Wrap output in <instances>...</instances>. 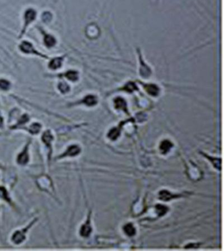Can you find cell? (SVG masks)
Instances as JSON below:
<instances>
[{
  "label": "cell",
  "instance_id": "6da1fadb",
  "mask_svg": "<svg viewBox=\"0 0 224 251\" xmlns=\"http://www.w3.org/2000/svg\"><path fill=\"white\" fill-rule=\"evenodd\" d=\"M92 231V228L90 224V220L88 219L87 222L82 225L81 229H80V235L83 237H87L90 235Z\"/></svg>",
  "mask_w": 224,
  "mask_h": 251
},
{
  "label": "cell",
  "instance_id": "7a4b0ae2",
  "mask_svg": "<svg viewBox=\"0 0 224 251\" xmlns=\"http://www.w3.org/2000/svg\"><path fill=\"white\" fill-rule=\"evenodd\" d=\"M173 147V144L170 140H164L160 143V150L162 154H166Z\"/></svg>",
  "mask_w": 224,
  "mask_h": 251
},
{
  "label": "cell",
  "instance_id": "3957f363",
  "mask_svg": "<svg viewBox=\"0 0 224 251\" xmlns=\"http://www.w3.org/2000/svg\"><path fill=\"white\" fill-rule=\"evenodd\" d=\"M146 91L149 94L153 97H157L160 92V89L155 84H147L145 86Z\"/></svg>",
  "mask_w": 224,
  "mask_h": 251
},
{
  "label": "cell",
  "instance_id": "277c9868",
  "mask_svg": "<svg viewBox=\"0 0 224 251\" xmlns=\"http://www.w3.org/2000/svg\"><path fill=\"white\" fill-rule=\"evenodd\" d=\"M179 195H173L167 190H162L159 193V198L162 201H170L173 198L178 197Z\"/></svg>",
  "mask_w": 224,
  "mask_h": 251
},
{
  "label": "cell",
  "instance_id": "5b68a950",
  "mask_svg": "<svg viewBox=\"0 0 224 251\" xmlns=\"http://www.w3.org/2000/svg\"><path fill=\"white\" fill-rule=\"evenodd\" d=\"M36 17V12L33 9H28L25 13V26L31 23Z\"/></svg>",
  "mask_w": 224,
  "mask_h": 251
},
{
  "label": "cell",
  "instance_id": "8992f818",
  "mask_svg": "<svg viewBox=\"0 0 224 251\" xmlns=\"http://www.w3.org/2000/svg\"><path fill=\"white\" fill-rule=\"evenodd\" d=\"M20 48H21V51L23 52H24V53H32V52H34L35 51L31 43L28 41L22 42V44L21 45Z\"/></svg>",
  "mask_w": 224,
  "mask_h": 251
},
{
  "label": "cell",
  "instance_id": "52a82bcc",
  "mask_svg": "<svg viewBox=\"0 0 224 251\" xmlns=\"http://www.w3.org/2000/svg\"><path fill=\"white\" fill-rule=\"evenodd\" d=\"M80 152V148L79 146L76 145H73L70 146L68 148L67 151L65 152L64 156L68 155V156H75L79 154Z\"/></svg>",
  "mask_w": 224,
  "mask_h": 251
},
{
  "label": "cell",
  "instance_id": "ba28073f",
  "mask_svg": "<svg viewBox=\"0 0 224 251\" xmlns=\"http://www.w3.org/2000/svg\"><path fill=\"white\" fill-rule=\"evenodd\" d=\"M123 229H124V232L126 233V235L130 236V237H133V236H134L135 235V233H136V230H135V228L133 226V225L132 224H131V223H129V224H127L126 225H124V227L123 228Z\"/></svg>",
  "mask_w": 224,
  "mask_h": 251
},
{
  "label": "cell",
  "instance_id": "9c48e42d",
  "mask_svg": "<svg viewBox=\"0 0 224 251\" xmlns=\"http://www.w3.org/2000/svg\"><path fill=\"white\" fill-rule=\"evenodd\" d=\"M84 103L88 106H92L97 104V99L96 97L94 96V95H87V97H85Z\"/></svg>",
  "mask_w": 224,
  "mask_h": 251
},
{
  "label": "cell",
  "instance_id": "30bf717a",
  "mask_svg": "<svg viewBox=\"0 0 224 251\" xmlns=\"http://www.w3.org/2000/svg\"><path fill=\"white\" fill-rule=\"evenodd\" d=\"M114 104H115V108L117 109H122L126 111V103L125 100L122 99V98H117L114 100Z\"/></svg>",
  "mask_w": 224,
  "mask_h": 251
},
{
  "label": "cell",
  "instance_id": "8fae6325",
  "mask_svg": "<svg viewBox=\"0 0 224 251\" xmlns=\"http://www.w3.org/2000/svg\"><path fill=\"white\" fill-rule=\"evenodd\" d=\"M61 64H62V59H61V58H55V59H53L52 61L50 62V63L49 64V67L51 69L56 70L61 67Z\"/></svg>",
  "mask_w": 224,
  "mask_h": 251
},
{
  "label": "cell",
  "instance_id": "7c38bea8",
  "mask_svg": "<svg viewBox=\"0 0 224 251\" xmlns=\"http://www.w3.org/2000/svg\"><path fill=\"white\" fill-rule=\"evenodd\" d=\"M120 132L118 128H112L108 133V137L112 140H117L120 136Z\"/></svg>",
  "mask_w": 224,
  "mask_h": 251
},
{
  "label": "cell",
  "instance_id": "4fadbf2b",
  "mask_svg": "<svg viewBox=\"0 0 224 251\" xmlns=\"http://www.w3.org/2000/svg\"><path fill=\"white\" fill-rule=\"evenodd\" d=\"M28 160V156L27 151L25 149L23 152H22L21 154L18 156V159H17V161L19 164H26Z\"/></svg>",
  "mask_w": 224,
  "mask_h": 251
},
{
  "label": "cell",
  "instance_id": "5bb4252c",
  "mask_svg": "<svg viewBox=\"0 0 224 251\" xmlns=\"http://www.w3.org/2000/svg\"><path fill=\"white\" fill-rule=\"evenodd\" d=\"M156 210H157V213L159 217H162L168 211V207H166L164 205H156Z\"/></svg>",
  "mask_w": 224,
  "mask_h": 251
},
{
  "label": "cell",
  "instance_id": "9a60e30c",
  "mask_svg": "<svg viewBox=\"0 0 224 251\" xmlns=\"http://www.w3.org/2000/svg\"><path fill=\"white\" fill-rule=\"evenodd\" d=\"M44 42L47 47H51L55 44L56 40H55V39L54 38V37H53L52 36H50V35H47V36L45 37Z\"/></svg>",
  "mask_w": 224,
  "mask_h": 251
},
{
  "label": "cell",
  "instance_id": "2e32d148",
  "mask_svg": "<svg viewBox=\"0 0 224 251\" xmlns=\"http://www.w3.org/2000/svg\"><path fill=\"white\" fill-rule=\"evenodd\" d=\"M66 76L68 79L70 80V81H76L78 78V73L75 71H72V70L68 72L66 74Z\"/></svg>",
  "mask_w": 224,
  "mask_h": 251
},
{
  "label": "cell",
  "instance_id": "e0dca14e",
  "mask_svg": "<svg viewBox=\"0 0 224 251\" xmlns=\"http://www.w3.org/2000/svg\"><path fill=\"white\" fill-rule=\"evenodd\" d=\"M53 139V136L50 132L49 130L45 132L44 135L42 136V140H44L45 143H50Z\"/></svg>",
  "mask_w": 224,
  "mask_h": 251
},
{
  "label": "cell",
  "instance_id": "ac0fdd59",
  "mask_svg": "<svg viewBox=\"0 0 224 251\" xmlns=\"http://www.w3.org/2000/svg\"><path fill=\"white\" fill-rule=\"evenodd\" d=\"M58 87H59V90L62 92V93L67 92L70 90L69 86L67 83H61L59 85Z\"/></svg>",
  "mask_w": 224,
  "mask_h": 251
},
{
  "label": "cell",
  "instance_id": "d6986e66",
  "mask_svg": "<svg viewBox=\"0 0 224 251\" xmlns=\"http://www.w3.org/2000/svg\"><path fill=\"white\" fill-rule=\"evenodd\" d=\"M10 83L9 81L5 79L0 80V88L3 90H7L9 88Z\"/></svg>",
  "mask_w": 224,
  "mask_h": 251
},
{
  "label": "cell",
  "instance_id": "ffe728a7",
  "mask_svg": "<svg viewBox=\"0 0 224 251\" xmlns=\"http://www.w3.org/2000/svg\"><path fill=\"white\" fill-rule=\"evenodd\" d=\"M40 129H41V125L39 123H34L33 125H31V131L32 133H37L40 131Z\"/></svg>",
  "mask_w": 224,
  "mask_h": 251
},
{
  "label": "cell",
  "instance_id": "44dd1931",
  "mask_svg": "<svg viewBox=\"0 0 224 251\" xmlns=\"http://www.w3.org/2000/svg\"><path fill=\"white\" fill-rule=\"evenodd\" d=\"M135 89H136V85L133 83H128L124 87V89L128 92H132Z\"/></svg>",
  "mask_w": 224,
  "mask_h": 251
},
{
  "label": "cell",
  "instance_id": "7402d4cb",
  "mask_svg": "<svg viewBox=\"0 0 224 251\" xmlns=\"http://www.w3.org/2000/svg\"><path fill=\"white\" fill-rule=\"evenodd\" d=\"M51 15L49 13V12H46V13H44V15H43V19H44V21L46 22L49 21L50 20H51Z\"/></svg>",
  "mask_w": 224,
  "mask_h": 251
},
{
  "label": "cell",
  "instance_id": "603a6c76",
  "mask_svg": "<svg viewBox=\"0 0 224 251\" xmlns=\"http://www.w3.org/2000/svg\"><path fill=\"white\" fill-rule=\"evenodd\" d=\"M1 124H2V119L1 117H0V127L1 126Z\"/></svg>",
  "mask_w": 224,
  "mask_h": 251
}]
</instances>
